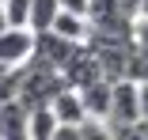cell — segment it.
Listing matches in <instances>:
<instances>
[{
    "mask_svg": "<svg viewBox=\"0 0 148 140\" xmlns=\"http://www.w3.org/2000/svg\"><path fill=\"white\" fill-rule=\"evenodd\" d=\"M80 95H84V106H87V114L91 118H99V121H106V114H110V99H114V80H91L87 87H76Z\"/></svg>",
    "mask_w": 148,
    "mask_h": 140,
    "instance_id": "cell-5",
    "label": "cell"
},
{
    "mask_svg": "<svg viewBox=\"0 0 148 140\" xmlns=\"http://www.w3.org/2000/svg\"><path fill=\"white\" fill-rule=\"evenodd\" d=\"M0 102H4V99H0Z\"/></svg>",
    "mask_w": 148,
    "mask_h": 140,
    "instance_id": "cell-18",
    "label": "cell"
},
{
    "mask_svg": "<svg viewBox=\"0 0 148 140\" xmlns=\"http://www.w3.org/2000/svg\"><path fill=\"white\" fill-rule=\"evenodd\" d=\"M34 31L31 27H8L0 31V65L4 68H27L34 61Z\"/></svg>",
    "mask_w": 148,
    "mask_h": 140,
    "instance_id": "cell-3",
    "label": "cell"
},
{
    "mask_svg": "<svg viewBox=\"0 0 148 140\" xmlns=\"http://www.w3.org/2000/svg\"><path fill=\"white\" fill-rule=\"evenodd\" d=\"M57 129H61V121H57L53 106H38V110H31V140H53Z\"/></svg>",
    "mask_w": 148,
    "mask_h": 140,
    "instance_id": "cell-7",
    "label": "cell"
},
{
    "mask_svg": "<svg viewBox=\"0 0 148 140\" xmlns=\"http://www.w3.org/2000/svg\"><path fill=\"white\" fill-rule=\"evenodd\" d=\"M140 121L148 125V80H140Z\"/></svg>",
    "mask_w": 148,
    "mask_h": 140,
    "instance_id": "cell-14",
    "label": "cell"
},
{
    "mask_svg": "<svg viewBox=\"0 0 148 140\" xmlns=\"http://www.w3.org/2000/svg\"><path fill=\"white\" fill-rule=\"evenodd\" d=\"M0 136L4 140H31V110L19 99L0 102Z\"/></svg>",
    "mask_w": 148,
    "mask_h": 140,
    "instance_id": "cell-4",
    "label": "cell"
},
{
    "mask_svg": "<svg viewBox=\"0 0 148 140\" xmlns=\"http://www.w3.org/2000/svg\"><path fill=\"white\" fill-rule=\"evenodd\" d=\"M80 140H114V129L106 121H99V118H87L80 125Z\"/></svg>",
    "mask_w": 148,
    "mask_h": 140,
    "instance_id": "cell-10",
    "label": "cell"
},
{
    "mask_svg": "<svg viewBox=\"0 0 148 140\" xmlns=\"http://www.w3.org/2000/svg\"><path fill=\"white\" fill-rule=\"evenodd\" d=\"M110 129H129L140 125V80H114V99H110V114H106Z\"/></svg>",
    "mask_w": 148,
    "mask_h": 140,
    "instance_id": "cell-2",
    "label": "cell"
},
{
    "mask_svg": "<svg viewBox=\"0 0 148 140\" xmlns=\"http://www.w3.org/2000/svg\"><path fill=\"white\" fill-rule=\"evenodd\" d=\"M0 140H4V136H0Z\"/></svg>",
    "mask_w": 148,
    "mask_h": 140,
    "instance_id": "cell-17",
    "label": "cell"
},
{
    "mask_svg": "<svg viewBox=\"0 0 148 140\" xmlns=\"http://www.w3.org/2000/svg\"><path fill=\"white\" fill-rule=\"evenodd\" d=\"M61 12H76V15H87V12H91V0H61Z\"/></svg>",
    "mask_w": 148,
    "mask_h": 140,
    "instance_id": "cell-11",
    "label": "cell"
},
{
    "mask_svg": "<svg viewBox=\"0 0 148 140\" xmlns=\"http://www.w3.org/2000/svg\"><path fill=\"white\" fill-rule=\"evenodd\" d=\"M65 87H69V80L61 76L57 65L31 61L27 68H19V91H15V99H19L27 110H38V106H49Z\"/></svg>",
    "mask_w": 148,
    "mask_h": 140,
    "instance_id": "cell-1",
    "label": "cell"
},
{
    "mask_svg": "<svg viewBox=\"0 0 148 140\" xmlns=\"http://www.w3.org/2000/svg\"><path fill=\"white\" fill-rule=\"evenodd\" d=\"M118 8H122L125 19H137L140 15V0H118Z\"/></svg>",
    "mask_w": 148,
    "mask_h": 140,
    "instance_id": "cell-12",
    "label": "cell"
},
{
    "mask_svg": "<svg viewBox=\"0 0 148 140\" xmlns=\"http://www.w3.org/2000/svg\"><path fill=\"white\" fill-rule=\"evenodd\" d=\"M49 106H53V114H57L61 125H84L87 118H91V114H87V106H84V95H80L76 87H65Z\"/></svg>",
    "mask_w": 148,
    "mask_h": 140,
    "instance_id": "cell-6",
    "label": "cell"
},
{
    "mask_svg": "<svg viewBox=\"0 0 148 140\" xmlns=\"http://www.w3.org/2000/svg\"><path fill=\"white\" fill-rule=\"evenodd\" d=\"M57 15H61V0H34V8H31V31H49Z\"/></svg>",
    "mask_w": 148,
    "mask_h": 140,
    "instance_id": "cell-8",
    "label": "cell"
},
{
    "mask_svg": "<svg viewBox=\"0 0 148 140\" xmlns=\"http://www.w3.org/2000/svg\"><path fill=\"white\" fill-rule=\"evenodd\" d=\"M31 8H34V0H4V12H8L12 27H31Z\"/></svg>",
    "mask_w": 148,
    "mask_h": 140,
    "instance_id": "cell-9",
    "label": "cell"
},
{
    "mask_svg": "<svg viewBox=\"0 0 148 140\" xmlns=\"http://www.w3.org/2000/svg\"><path fill=\"white\" fill-rule=\"evenodd\" d=\"M140 19H148V0H140Z\"/></svg>",
    "mask_w": 148,
    "mask_h": 140,
    "instance_id": "cell-16",
    "label": "cell"
},
{
    "mask_svg": "<svg viewBox=\"0 0 148 140\" xmlns=\"http://www.w3.org/2000/svg\"><path fill=\"white\" fill-rule=\"evenodd\" d=\"M53 140H80V125H61Z\"/></svg>",
    "mask_w": 148,
    "mask_h": 140,
    "instance_id": "cell-13",
    "label": "cell"
},
{
    "mask_svg": "<svg viewBox=\"0 0 148 140\" xmlns=\"http://www.w3.org/2000/svg\"><path fill=\"white\" fill-rule=\"evenodd\" d=\"M8 27L12 23H8V12H4V0H0V31H8Z\"/></svg>",
    "mask_w": 148,
    "mask_h": 140,
    "instance_id": "cell-15",
    "label": "cell"
}]
</instances>
